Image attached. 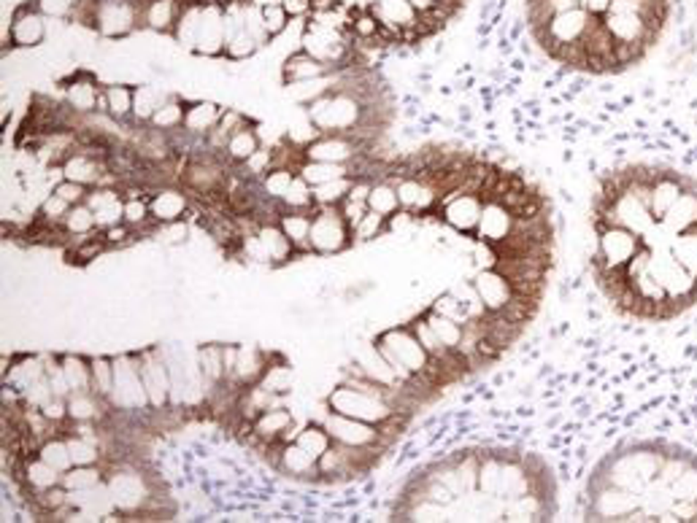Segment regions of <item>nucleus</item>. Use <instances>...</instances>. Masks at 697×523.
<instances>
[{
	"label": "nucleus",
	"mask_w": 697,
	"mask_h": 523,
	"mask_svg": "<svg viewBox=\"0 0 697 523\" xmlns=\"http://www.w3.org/2000/svg\"><path fill=\"white\" fill-rule=\"evenodd\" d=\"M168 95L160 92V87L152 84H135V105H132V124H149L152 114L163 105Z\"/></svg>",
	"instance_id": "c85d7f7f"
},
{
	"label": "nucleus",
	"mask_w": 697,
	"mask_h": 523,
	"mask_svg": "<svg viewBox=\"0 0 697 523\" xmlns=\"http://www.w3.org/2000/svg\"><path fill=\"white\" fill-rule=\"evenodd\" d=\"M52 195H57V198H60V200H65L68 206H79V203H87L89 187H84V184H76V181H68V179H63V181H57V184L52 187Z\"/></svg>",
	"instance_id": "79ce46f5"
},
{
	"label": "nucleus",
	"mask_w": 697,
	"mask_h": 523,
	"mask_svg": "<svg viewBox=\"0 0 697 523\" xmlns=\"http://www.w3.org/2000/svg\"><path fill=\"white\" fill-rule=\"evenodd\" d=\"M590 267L611 308L673 321L697 305V179L667 164H622L600 176Z\"/></svg>",
	"instance_id": "f257e3e1"
},
{
	"label": "nucleus",
	"mask_w": 697,
	"mask_h": 523,
	"mask_svg": "<svg viewBox=\"0 0 697 523\" xmlns=\"http://www.w3.org/2000/svg\"><path fill=\"white\" fill-rule=\"evenodd\" d=\"M108 405L114 413H127V416L152 413L141 367H138V348L114 354V389L108 394Z\"/></svg>",
	"instance_id": "39448f33"
},
{
	"label": "nucleus",
	"mask_w": 697,
	"mask_h": 523,
	"mask_svg": "<svg viewBox=\"0 0 697 523\" xmlns=\"http://www.w3.org/2000/svg\"><path fill=\"white\" fill-rule=\"evenodd\" d=\"M276 472H282V475H287L293 480H301V483H319V461H317V456L303 451L295 440L282 443Z\"/></svg>",
	"instance_id": "dca6fc26"
},
{
	"label": "nucleus",
	"mask_w": 697,
	"mask_h": 523,
	"mask_svg": "<svg viewBox=\"0 0 697 523\" xmlns=\"http://www.w3.org/2000/svg\"><path fill=\"white\" fill-rule=\"evenodd\" d=\"M38 456H41L47 464H52L55 469H60V472H68V469L73 467L65 434H52V437H47V440L41 443V448H38Z\"/></svg>",
	"instance_id": "c9c22d12"
},
{
	"label": "nucleus",
	"mask_w": 697,
	"mask_h": 523,
	"mask_svg": "<svg viewBox=\"0 0 697 523\" xmlns=\"http://www.w3.org/2000/svg\"><path fill=\"white\" fill-rule=\"evenodd\" d=\"M387 232H389V216H381V214L368 208V214L362 216V222L354 230V249L368 246V243H378Z\"/></svg>",
	"instance_id": "2f4dec72"
},
{
	"label": "nucleus",
	"mask_w": 697,
	"mask_h": 523,
	"mask_svg": "<svg viewBox=\"0 0 697 523\" xmlns=\"http://www.w3.org/2000/svg\"><path fill=\"white\" fill-rule=\"evenodd\" d=\"M89 367H92V392L108 400L114 389V354H92Z\"/></svg>",
	"instance_id": "f704fd0d"
},
{
	"label": "nucleus",
	"mask_w": 697,
	"mask_h": 523,
	"mask_svg": "<svg viewBox=\"0 0 697 523\" xmlns=\"http://www.w3.org/2000/svg\"><path fill=\"white\" fill-rule=\"evenodd\" d=\"M108 480V467L106 464H87V467H71L63 472V485L68 491H89L98 485H106Z\"/></svg>",
	"instance_id": "cd10ccee"
},
{
	"label": "nucleus",
	"mask_w": 697,
	"mask_h": 523,
	"mask_svg": "<svg viewBox=\"0 0 697 523\" xmlns=\"http://www.w3.org/2000/svg\"><path fill=\"white\" fill-rule=\"evenodd\" d=\"M354 249V232L338 206H317L311 224V251L317 257H338Z\"/></svg>",
	"instance_id": "0eeeda50"
},
{
	"label": "nucleus",
	"mask_w": 697,
	"mask_h": 523,
	"mask_svg": "<svg viewBox=\"0 0 697 523\" xmlns=\"http://www.w3.org/2000/svg\"><path fill=\"white\" fill-rule=\"evenodd\" d=\"M9 38L17 49H36L49 38L47 14H41L30 4H20L9 22Z\"/></svg>",
	"instance_id": "4468645a"
},
{
	"label": "nucleus",
	"mask_w": 697,
	"mask_h": 523,
	"mask_svg": "<svg viewBox=\"0 0 697 523\" xmlns=\"http://www.w3.org/2000/svg\"><path fill=\"white\" fill-rule=\"evenodd\" d=\"M63 230L71 235V238H79V235H89L98 230V216L95 211L87 206V203H79V206H71V211L65 214L63 219Z\"/></svg>",
	"instance_id": "72a5a7b5"
},
{
	"label": "nucleus",
	"mask_w": 697,
	"mask_h": 523,
	"mask_svg": "<svg viewBox=\"0 0 697 523\" xmlns=\"http://www.w3.org/2000/svg\"><path fill=\"white\" fill-rule=\"evenodd\" d=\"M103 92V84L98 81L95 73L84 71V68H73L65 79H63V100L68 103L71 111H76L79 116H89L98 111V97Z\"/></svg>",
	"instance_id": "ddd939ff"
},
{
	"label": "nucleus",
	"mask_w": 697,
	"mask_h": 523,
	"mask_svg": "<svg viewBox=\"0 0 697 523\" xmlns=\"http://www.w3.org/2000/svg\"><path fill=\"white\" fill-rule=\"evenodd\" d=\"M208 472L214 475V480H225V483H235V480H238L235 467H233V464H225V461H217Z\"/></svg>",
	"instance_id": "a18cd8bd"
},
{
	"label": "nucleus",
	"mask_w": 697,
	"mask_h": 523,
	"mask_svg": "<svg viewBox=\"0 0 697 523\" xmlns=\"http://www.w3.org/2000/svg\"><path fill=\"white\" fill-rule=\"evenodd\" d=\"M262 148V132H259V122H254L251 116L227 138L225 146V156L230 164H243L249 162L257 151Z\"/></svg>",
	"instance_id": "aec40b11"
},
{
	"label": "nucleus",
	"mask_w": 697,
	"mask_h": 523,
	"mask_svg": "<svg viewBox=\"0 0 697 523\" xmlns=\"http://www.w3.org/2000/svg\"><path fill=\"white\" fill-rule=\"evenodd\" d=\"M295 179H298V173H295V170H290V167H273V170H268L265 176L259 179L262 195L270 198V200H278V203H282L285 195L290 192V187H293Z\"/></svg>",
	"instance_id": "7c9ffc66"
},
{
	"label": "nucleus",
	"mask_w": 697,
	"mask_h": 523,
	"mask_svg": "<svg viewBox=\"0 0 697 523\" xmlns=\"http://www.w3.org/2000/svg\"><path fill=\"white\" fill-rule=\"evenodd\" d=\"M108 97V116L114 122H132V105H135V87L127 81H111L106 84Z\"/></svg>",
	"instance_id": "a878e982"
},
{
	"label": "nucleus",
	"mask_w": 697,
	"mask_h": 523,
	"mask_svg": "<svg viewBox=\"0 0 697 523\" xmlns=\"http://www.w3.org/2000/svg\"><path fill=\"white\" fill-rule=\"evenodd\" d=\"M225 108L217 100H187V116H184V130L192 138H208V132L219 124Z\"/></svg>",
	"instance_id": "4be33fe9"
},
{
	"label": "nucleus",
	"mask_w": 697,
	"mask_h": 523,
	"mask_svg": "<svg viewBox=\"0 0 697 523\" xmlns=\"http://www.w3.org/2000/svg\"><path fill=\"white\" fill-rule=\"evenodd\" d=\"M225 41H227V25H225V6L219 4H203L198 36H195V55L206 60L225 57Z\"/></svg>",
	"instance_id": "9b49d317"
},
{
	"label": "nucleus",
	"mask_w": 697,
	"mask_h": 523,
	"mask_svg": "<svg viewBox=\"0 0 697 523\" xmlns=\"http://www.w3.org/2000/svg\"><path fill=\"white\" fill-rule=\"evenodd\" d=\"M298 176L309 184V187H322L338 179H349L352 167L349 164H336V162H317V159H306L298 170Z\"/></svg>",
	"instance_id": "393cba45"
},
{
	"label": "nucleus",
	"mask_w": 697,
	"mask_h": 523,
	"mask_svg": "<svg viewBox=\"0 0 697 523\" xmlns=\"http://www.w3.org/2000/svg\"><path fill=\"white\" fill-rule=\"evenodd\" d=\"M295 443L303 448V451H309L311 456H322L330 445H333V437H330V432L325 429V424L322 421H309L306 426H301L298 429V434H295Z\"/></svg>",
	"instance_id": "c756f323"
},
{
	"label": "nucleus",
	"mask_w": 697,
	"mask_h": 523,
	"mask_svg": "<svg viewBox=\"0 0 697 523\" xmlns=\"http://www.w3.org/2000/svg\"><path fill=\"white\" fill-rule=\"evenodd\" d=\"M317 211V208H314ZM314 211H285L278 216V227L285 230V235L293 240L298 259L301 257H317L311 251V224H314Z\"/></svg>",
	"instance_id": "412c9836"
},
{
	"label": "nucleus",
	"mask_w": 697,
	"mask_h": 523,
	"mask_svg": "<svg viewBox=\"0 0 697 523\" xmlns=\"http://www.w3.org/2000/svg\"><path fill=\"white\" fill-rule=\"evenodd\" d=\"M251 6H257V9H268V6H282L285 0H249Z\"/></svg>",
	"instance_id": "de8ad7c7"
},
{
	"label": "nucleus",
	"mask_w": 697,
	"mask_h": 523,
	"mask_svg": "<svg viewBox=\"0 0 697 523\" xmlns=\"http://www.w3.org/2000/svg\"><path fill=\"white\" fill-rule=\"evenodd\" d=\"M338 211H341V216L346 219V224L352 227V232L357 230V224L362 222V216L368 214V203H354V200H344L341 206H338Z\"/></svg>",
	"instance_id": "37998d69"
},
{
	"label": "nucleus",
	"mask_w": 697,
	"mask_h": 523,
	"mask_svg": "<svg viewBox=\"0 0 697 523\" xmlns=\"http://www.w3.org/2000/svg\"><path fill=\"white\" fill-rule=\"evenodd\" d=\"M138 367H141L144 389L149 397L152 410H168L171 408V370L163 345H141L138 348Z\"/></svg>",
	"instance_id": "6e6552de"
},
{
	"label": "nucleus",
	"mask_w": 697,
	"mask_h": 523,
	"mask_svg": "<svg viewBox=\"0 0 697 523\" xmlns=\"http://www.w3.org/2000/svg\"><path fill=\"white\" fill-rule=\"evenodd\" d=\"M282 206H285V211H314V208H317L314 192H311V187H309L301 176L293 181V187H290V192L285 195Z\"/></svg>",
	"instance_id": "4c0bfd02"
},
{
	"label": "nucleus",
	"mask_w": 697,
	"mask_h": 523,
	"mask_svg": "<svg viewBox=\"0 0 697 523\" xmlns=\"http://www.w3.org/2000/svg\"><path fill=\"white\" fill-rule=\"evenodd\" d=\"M325 402H327L330 410H336L341 416H349V418H357V421H365V424H373V426H381L395 416H405V413H397L389 402L376 400L365 392H357L354 386H346V384H336L327 392Z\"/></svg>",
	"instance_id": "423d86ee"
},
{
	"label": "nucleus",
	"mask_w": 697,
	"mask_h": 523,
	"mask_svg": "<svg viewBox=\"0 0 697 523\" xmlns=\"http://www.w3.org/2000/svg\"><path fill=\"white\" fill-rule=\"evenodd\" d=\"M71 211V206L65 203V200H60L57 195H47L44 200H41V206H38V211H36V216L38 219H44V222H49V224H63V219H65V214Z\"/></svg>",
	"instance_id": "ea45409f"
},
{
	"label": "nucleus",
	"mask_w": 697,
	"mask_h": 523,
	"mask_svg": "<svg viewBox=\"0 0 697 523\" xmlns=\"http://www.w3.org/2000/svg\"><path fill=\"white\" fill-rule=\"evenodd\" d=\"M65 440H68V451H71L73 467H87V464H103L106 461L100 443L79 437V434H65Z\"/></svg>",
	"instance_id": "473e14b6"
},
{
	"label": "nucleus",
	"mask_w": 697,
	"mask_h": 523,
	"mask_svg": "<svg viewBox=\"0 0 697 523\" xmlns=\"http://www.w3.org/2000/svg\"><path fill=\"white\" fill-rule=\"evenodd\" d=\"M306 119L319 132H352L360 124L376 127L370 122V105L365 100H360L357 95H349V92H327V95H322L319 100L306 105Z\"/></svg>",
	"instance_id": "20e7f679"
},
{
	"label": "nucleus",
	"mask_w": 697,
	"mask_h": 523,
	"mask_svg": "<svg viewBox=\"0 0 697 523\" xmlns=\"http://www.w3.org/2000/svg\"><path fill=\"white\" fill-rule=\"evenodd\" d=\"M259 52V44L251 38V33L243 28L238 33H230L225 41V60L227 63H246Z\"/></svg>",
	"instance_id": "e433bc0d"
},
{
	"label": "nucleus",
	"mask_w": 697,
	"mask_h": 523,
	"mask_svg": "<svg viewBox=\"0 0 697 523\" xmlns=\"http://www.w3.org/2000/svg\"><path fill=\"white\" fill-rule=\"evenodd\" d=\"M319 421H322L325 429L330 432L333 443H341V445H349V448H362V451H376L378 456L389 453V448H387L384 440H381L378 426H373V424H365V421L341 416V413H336V410H330V408H325V416H322Z\"/></svg>",
	"instance_id": "1a4fd4ad"
},
{
	"label": "nucleus",
	"mask_w": 697,
	"mask_h": 523,
	"mask_svg": "<svg viewBox=\"0 0 697 523\" xmlns=\"http://www.w3.org/2000/svg\"><path fill=\"white\" fill-rule=\"evenodd\" d=\"M257 238L268 254V262H270V270L276 267H287L290 262L298 259V251L293 246V240L285 235V230L278 227V222H265L257 227Z\"/></svg>",
	"instance_id": "a211bd4d"
},
{
	"label": "nucleus",
	"mask_w": 697,
	"mask_h": 523,
	"mask_svg": "<svg viewBox=\"0 0 697 523\" xmlns=\"http://www.w3.org/2000/svg\"><path fill=\"white\" fill-rule=\"evenodd\" d=\"M285 12L290 14V20H303V17H311L314 9H311V0H285Z\"/></svg>",
	"instance_id": "c03bdc74"
},
{
	"label": "nucleus",
	"mask_w": 697,
	"mask_h": 523,
	"mask_svg": "<svg viewBox=\"0 0 697 523\" xmlns=\"http://www.w3.org/2000/svg\"><path fill=\"white\" fill-rule=\"evenodd\" d=\"M349 187H352V176L330 181V184H322V187H311L314 203L317 206H341L346 200V195H349Z\"/></svg>",
	"instance_id": "58836bf2"
},
{
	"label": "nucleus",
	"mask_w": 697,
	"mask_h": 523,
	"mask_svg": "<svg viewBox=\"0 0 697 523\" xmlns=\"http://www.w3.org/2000/svg\"><path fill=\"white\" fill-rule=\"evenodd\" d=\"M590 520H697V453L670 440H630L587 483Z\"/></svg>",
	"instance_id": "7ed1b4c3"
},
{
	"label": "nucleus",
	"mask_w": 697,
	"mask_h": 523,
	"mask_svg": "<svg viewBox=\"0 0 697 523\" xmlns=\"http://www.w3.org/2000/svg\"><path fill=\"white\" fill-rule=\"evenodd\" d=\"M182 12L184 9L176 4V0H149L144 6V30H152L160 36H174Z\"/></svg>",
	"instance_id": "5701e85b"
},
{
	"label": "nucleus",
	"mask_w": 697,
	"mask_h": 523,
	"mask_svg": "<svg viewBox=\"0 0 697 523\" xmlns=\"http://www.w3.org/2000/svg\"><path fill=\"white\" fill-rule=\"evenodd\" d=\"M60 367L68 378L71 392H92V367L87 354H60Z\"/></svg>",
	"instance_id": "bb28decb"
},
{
	"label": "nucleus",
	"mask_w": 697,
	"mask_h": 523,
	"mask_svg": "<svg viewBox=\"0 0 697 523\" xmlns=\"http://www.w3.org/2000/svg\"><path fill=\"white\" fill-rule=\"evenodd\" d=\"M314 14H327V12H338V0H311Z\"/></svg>",
	"instance_id": "49530a36"
},
{
	"label": "nucleus",
	"mask_w": 697,
	"mask_h": 523,
	"mask_svg": "<svg viewBox=\"0 0 697 523\" xmlns=\"http://www.w3.org/2000/svg\"><path fill=\"white\" fill-rule=\"evenodd\" d=\"M198 370L206 384V394L222 384H227V362H225V340H208L195 348Z\"/></svg>",
	"instance_id": "f3484780"
},
{
	"label": "nucleus",
	"mask_w": 697,
	"mask_h": 523,
	"mask_svg": "<svg viewBox=\"0 0 697 523\" xmlns=\"http://www.w3.org/2000/svg\"><path fill=\"white\" fill-rule=\"evenodd\" d=\"M557 483L548 464L519 448H465L416 469L392 520H548Z\"/></svg>",
	"instance_id": "f03ea898"
},
{
	"label": "nucleus",
	"mask_w": 697,
	"mask_h": 523,
	"mask_svg": "<svg viewBox=\"0 0 697 523\" xmlns=\"http://www.w3.org/2000/svg\"><path fill=\"white\" fill-rule=\"evenodd\" d=\"M362 151H368L365 143H360L357 138H352L349 132H322L317 135L306 148V159H317V162H336V164H349L354 162Z\"/></svg>",
	"instance_id": "f8f14e48"
},
{
	"label": "nucleus",
	"mask_w": 697,
	"mask_h": 523,
	"mask_svg": "<svg viewBox=\"0 0 697 523\" xmlns=\"http://www.w3.org/2000/svg\"><path fill=\"white\" fill-rule=\"evenodd\" d=\"M149 206H152V219L157 224H171V222H182V219H195L198 208L192 195L182 187V184H168V187H157L149 195Z\"/></svg>",
	"instance_id": "9d476101"
},
{
	"label": "nucleus",
	"mask_w": 697,
	"mask_h": 523,
	"mask_svg": "<svg viewBox=\"0 0 697 523\" xmlns=\"http://www.w3.org/2000/svg\"><path fill=\"white\" fill-rule=\"evenodd\" d=\"M262 22H265V30H268V36L270 38H276V36H282L287 28H290V14L285 12V6H268V9H262Z\"/></svg>",
	"instance_id": "a19ab883"
},
{
	"label": "nucleus",
	"mask_w": 697,
	"mask_h": 523,
	"mask_svg": "<svg viewBox=\"0 0 697 523\" xmlns=\"http://www.w3.org/2000/svg\"><path fill=\"white\" fill-rule=\"evenodd\" d=\"M251 432L262 445H273V443H290L298 434L295 426V413L285 405H273L265 413H259L251 421Z\"/></svg>",
	"instance_id": "2eb2a0df"
},
{
	"label": "nucleus",
	"mask_w": 697,
	"mask_h": 523,
	"mask_svg": "<svg viewBox=\"0 0 697 523\" xmlns=\"http://www.w3.org/2000/svg\"><path fill=\"white\" fill-rule=\"evenodd\" d=\"M184 116H187V97L182 95H168L163 100V105L152 114L149 119V127L160 130V132H176L184 127Z\"/></svg>",
	"instance_id": "b1692460"
},
{
	"label": "nucleus",
	"mask_w": 697,
	"mask_h": 523,
	"mask_svg": "<svg viewBox=\"0 0 697 523\" xmlns=\"http://www.w3.org/2000/svg\"><path fill=\"white\" fill-rule=\"evenodd\" d=\"M336 71L330 65H325L322 60L311 57L306 49H298L293 55L285 57L282 63V87L285 84H298V81H311V79H322V76H333Z\"/></svg>",
	"instance_id": "6ab92c4d"
}]
</instances>
